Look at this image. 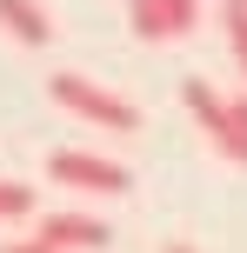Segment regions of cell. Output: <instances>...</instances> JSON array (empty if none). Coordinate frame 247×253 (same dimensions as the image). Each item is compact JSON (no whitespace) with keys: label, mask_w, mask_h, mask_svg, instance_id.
Here are the masks:
<instances>
[{"label":"cell","mask_w":247,"mask_h":253,"mask_svg":"<svg viewBox=\"0 0 247 253\" xmlns=\"http://www.w3.org/2000/svg\"><path fill=\"white\" fill-rule=\"evenodd\" d=\"M47 93H53V107H67V114L107 126V133H134V126H141V107L120 100L114 87H100V80H87V74H53Z\"/></svg>","instance_id":"cell-1"},{"label":"cell","mask_w":247,"mask_h":253,"mask_svg":"<svg viewBox=\"0 0 247 253\" xmlns=\"http://www.w3.org/2000/svg\"><path fill=\"white\" fill-rule=\"evenodd\" d=\"M47 180L53 187H80V193H127L134 173L120 160H107V153H80V147H60L47 153Z\"/></svg>","instance_id":"cell-2"},{"label":"cell","mask_w":247,"mask_h":253,"mask_svg":"<svg viewBox=\"0 0 247 253\" xmlns=\"http://www.w3.org/2000/svg\"><path fill=\"white\" fill-rule=\"evenodd\" d=\"M181 100H187V114L200 120V133L214 140V153H221V160H234V167H247V133L234 126V107H227L207 80H181Z\"/></svg>","instance_id":"cell-3"},{"label":"cell","mask_w":247,"mask_h":253,"mask_svg":"<svg viewBox=\"0 0 247 253\" xmlns=\"http://www.w3.org/2000/svg\"><path fill=\"white\" fill-rule=\"evenodd\" d=\"M34 233H40V240H53L60 253H100L107 240H114V233H107L94 213H47Z\"/></svg>","instance_id":"cell-4"},{"label":"cell","mask_w":247,"mask_h":253,"mask_svg":"<svg viewBox=\"0 0 247 253\" xmlns=\"http://www.w3.org/2000/svg\"><path fill=\"white\" fill-rule=\"evenodd\" d=\"M0 27H7L20 47H47L60 27H53V13L40 7V0H0Z\"/></svg>","instance_id":"cell-5"},{"label":"cell","mask_w":247,"mask_h":253,"mask_svg":"<svg viewBox=\"0 0 247 253\" xmlns=\"http://www.w3.org/2000/svg\"><path fill=\"white\" fill-rule=\"evenodd\" d=\"M127 20H134V34H141L147 47L174 40V34H167V7H160V0H127Z\"/></svg>","instance_id":"cell-6"},{"label":"cell","mask_w":247,"mask_h":253,"mask_svg":"<svg viewBox=\"0 0 247 253\" xmlns=\"http://www.w3.org/2000/svg\"><path fill=\"white\" fill-rule=\"evenodd\" d=\"M34 213V187L27 180H0V220H27Z\"/></svg>","instance_id":"cell-7"},{"label":"cell","mask_w":247,"mask_h":253,"mask_svg":"<svg viewBox=\"0 0 247 253\" xmlns=\"http://www.w3.org/2000/svg\"><path fill=\"white\" fill-rule=\"evenodd\" d=\"M167 7V34L181 40V34H194V20H200V0H160Z\"/></svg>","instance_id":"cell-8"},{"label":"cell","mask_w":247,"mask_h":253,"mask_svg":"<svg viewBox=\"0 0 247 253\" xmlns=\"http://www.w3.org/2000/svg\"><path fill=\"white\" fill-rule=\"evenodd\" d=\"M227 47H234V60L247 74V13H234V7H227Z\"/></svg>","instance_id":"cell-9"},{"label":"cell","mask_w":247,"mask_h":253,"mask_svg":"<svg viewBox=\"0 0 247 253\" xmlns=\"http://www.w3.org/2000/svg\"><path fill=\"white\" fill-rule=\"evenodd\" d=\"M0 253H60V247L40 240V233H27V240H13V247H0Z\"/></svg>","instance_id":"cell-10"},{"label":"cell","mask_w":247,"mask_h":253,"mask_svg":"<svg viewBox=\"0 0 247 253\" xmlns=\"http://www.w3.org/2000/svg\"><path fill=\"white\" fill-rule=\"evenodd\" d=\"M227 107H234V126L247 133V93H241V100H227Z\"/></svg>","instance_id":"cell-11"},{"label":"cell","mask_w":247,"mask_h":253,"mask_svg":"<svg viewBox=\"0 0 247 253\" xmlns=\"http://www.w3.org/2000/svg\"><path fill=\"white\" fill-rule=\"evenodd\" d=\"M227 7H234V13H247V0H227Z\"/></svg>","instance_id":"cell-12"},{"label":"cell","mask_w":247,"mask_h":253,"mask_svg":"<svg viewBox=\"0 0 247 253\" xmlns=\"http://www.w3.org/2000/svg\"><path fill=\"white\" fill-rule=\"evenodd\" d=\"M167 253H194V247H167Z\"/></svg>","instance_id":"cell-13"}]
</instances>
